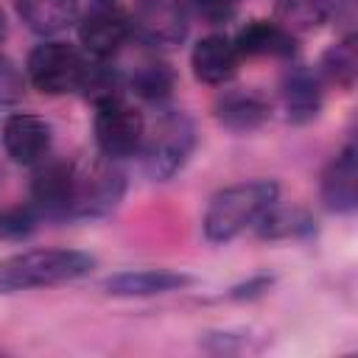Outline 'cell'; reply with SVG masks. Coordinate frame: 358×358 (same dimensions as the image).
<instances>
[{
	"instance_id": "cell-1",
	"label": "cell",
	"mask_w": 358,
	"mask_h": 358,
	"mask_svg": "<svg viewBox=\"0 0 358 358\" xmlns=\"http://www.w3.org/2000/svg\"><path fill=\"white\" fill-rule=\"evenodd\" d=\"M95 268V257L81 249H25L0 263V291H25L73 282Z\"/></svg>"
},
{
	"instance_id": "cell-2",
	"label": "cell",
	"mask_w": 358,
	"mask_h": 358,
	"mask_svg": "<svg viewBox=\"0 0 358 358\" xmlns=\"http://www.w3.org/2000/svg\"><path fill=\"white\" fill-rule=\"evenodd\" d=\"M280 196V185L274 179H252L238 182L218 190L204 213V235L213 243H227L249 229Z\"/></svg>"
},
{
	"instance_id": "cell-3",
	"label": "cell",
	"mask_w": 358,
	"mask_h": 358,
	"mask_svg": "<svg viewBox=\"0 0 358 358\" xmlns=\"http://www.w3.org/2000/svg\"><path fill=\"white\" fill-rule=\"evenodd\" d=\"M199 143L196 123L185 109H162L151 129H145L143 145V171L154 182H165L185 168Z\"/></svg>"
},
{
	"instance_id": "cell-4",
	"label": "cell",
	"mask_w": 358,
	"mask_h": 358,
	"mask_svg": "<svg viewBox=\"0 0 358 358\" xmlns=\"http://www.w3.org/2000/svg\"><path fill=\"white\" fill-rule=\"evenodd\" d=\"M126 193V173L117 159L103 154L73 159V204L70 218H103Z\"/></svg>"
},
{
	"instance_id": "cell-5",
	"label": "cell",
	"mask_w": 358,
	"mask_h": 358,
	"mask_svg": "<svg viewBox=\"0 0 358 358\" xmlns=\"http://www.w3.org/2000/svg\"><path fill=\"white\" fill-rule=\"evenodd\" d=\"M92 56L78 50L70 42L48 39L39 42L25 62V78L45 95H67L81 92Z\"/></svg>"
},
{
	"instance_id": "cell-6",
	"label": "cell",
	"mask_w": 358,
	"mask_h": 358,
	"mask_svg": "<svg viewBox=\"0 0 358 358\" xmlns=\"http://www.w3.org/2000/svg\"><path fill=\"white\" fill-rule=\"evenodd\" d=\"M95 145L109 159L134 157L145 137V117L126 98H112L95 106Z\"/></svg>"
},
{
	"instance_id": "cell-7",
	"label": "cell",
	"mask_w": 358,
	"mask_h": 358,
	"mask_svg": "<svg viewBox=\"0 0 358 358\" xmlns=\"http://www.w3.org/2000/svg\"><path fill=\"white\" fill-rule=\"evenodd\" d=\"M131 36L151 48H171L185 42L190 28V14L185 0H134Z\"/></svg>"
},
{
	"instance_id": "cell-8",
	"label": "cell",
	"mask_w": 358,
	"mask_h": 358,
	"mask_svg": "<svg viewBox=\"0 0 358 358\" xmlns=\"http://www.w3.org/2000/svg\"><path fill=\"white\" fill-rule=\"evenodd\" d=\"M131 39V20L129 14L115 6L112 0H98L78 22V42L81 50L92 59H115Z\"/></svg>"
},
{
	"instance_id": "cell-9",
	"label": "cell",
	"mask_w": 358,
	"mask_h": 358,
	"mask_svg": "<svg viewBox=\"0 0 358 358\" xmlns=\"http://www.w3.org/2000/svg\"><path fill=\"white\" fill-rule=\"evenodd\" d=\"M31 204L39 218H70L73 204V159L45 157L31 179Z\"/></svg>"
},
{
	"instance_id": "cell-10",
	"label": "cell",
	"mask_w": 358,
	"mask_h": 358,
	"mask_svg": "<svg viewBox=\"0 0 358 358\" xmlns=\"http://www.w3.org/2000/svg\"><path fill=\"white\" fill-rule=\"evenodd\" d=\"M3 148L17 165H36L50 154L53 129L45 117L34 112H14L3 120L0 129Z\"/></svg>"
},
{
	"instance_id": "cell-11",
	"label": "cell",
	"mask_w": 358,
	"mask_h": 358,
	"mask_svg": "<svg viewBox=\"0 0 358 358\" xmlns=\"http://www.w3.org/2000/svg\"><path fill=\"white\" fill-rule=\"evenodd\" d=\"M190 67H193V76L201 84L221 87V84H227L238 76L241 53H238L235 42L227 34H207L193 45Z\"/></svg>"
},
{
	"instance_id": "cell-12",
	"label": "cell",
	"mask_w": 358,
	"mask_h": 358,
	"mask_svg": "<svg viewBox=\"0 0 358 358\" xmlns=\"http://www.w3.org/2000/svg\"><path fill=\"white\" fill-rule=\"evenodd\" d=\"M319 196L330 213H352L358 207V154L352 143L344 145L322 171Z\"/></svg>"
},
{
	"instance_id": "cell-13",
	"label": "cell",
	"mask_w": 358,
	"mask_h": 358,
	"mask_svg": "<svg viewBox=\"0 0 358 358\" xmlns=\"http://www.w3.org/2000/svg\"><path fill=\"white\" fill-rule=\"evenodd\" d=\"M322 84L324 81L319 78V73L305 64H294L282 73L280 98H282L285 117L291 123H310L322 112V101H324Z\"/></svg>"
},
{
	"instance_id": "cell-14",
	"label": "cell",
	"mask_w": 358,
	"mask_h": 358,
	"mask_svg": "<svg viewBox=\"0 0 358 358\" xmlns=\"http://www.w3.org/2000/svg\"><path fill=\"white\" fill-rule=\"evenodd\" d=\"M213 115L229 131H255L271 117V103L257 90H227L215 98Z\"/></svg>"
},
{
	"instance_id": "cell-15",
	"label": "cell",
	"mask_w": 358,
	"mask_h": 358,
	"mask_svg": "<svg viewBox=\"0 0 358 358\" xmlns=\"http://www.w3.org/2000/svg\"><path fill=\"white\" fill-rule=\"evenodd\" d=\"M187 285H193V277L171 268H134V271H117L103 280V291L112 296H154V294L182 291Z\"/></svg>"
},
{
	"instance_id": "cell-16",
	"label": "cell",
	"mask_w": 358,
	"mask_h": 358,
	"mask_svg": "<svg viewBox=\"0 0 358 358\" xmlns=\"http://www.w3.org/2000/svg\"><path fill=\"white\" fill-rule=\"evenodd\" d=\"M235 48L243 56H271L291 59L296 53V36L277 20H252L235 34Z\"/></svg>"
},
{
	"instance_id": "cell-17",
	"label": "cell",
	"mask_w": 358,
	"mask_h": 358,
	"mask_svg": "<svg viewBox=\"0 0 358 358\" xmlns=\"http://www.w3.org/2000/svg\"><path fill=\"white\" fill-rule=\"evenodd\" d=\"M126 90H131L134 95H140L143 101L151 103H162L171 98L173 87H176V73L168 62H162L154 53H143L134 59V67L120 70Z\"/></svg>"
},
{
	"instance_id": "cell-18",
	"label": "cell",
	"mask_w": 358,
	"mask_h": 358,
	"mask_svg": "<svg viewBox=\"0 0 358 358\" xmlns=\"http://www.w3.org/2000/svg\"><path fill=\"white\" fill-rule=\"evenodd\" d=\"M14 8L28 31L53 36L78 17V0H14Z\"/></svg>"
},
{
	"instance_id": "cell-19",
	"label": "cell",
	"mask_w": 358,
	"mask_h": 358,
	"mask_svg": "<svg viewBox=\"0 0 358 358\" xmlns=\"http://www.w3.org/2000/svg\"><path fill=\"white\" fill-rule=\"evenodd\" d=\"M255 235L263 241H288L316 232V218L302 207H277V201L252 224Z\"/></svg>"
},
{
	"instance_id": "cell-20",
	"label": "cell",
	"mask_w": 358,
	"mask_h": 358,
	"mask_svg": "<svg viewBox=\"0 0 358 358\" xmlns=\"http://www.w3.org/2000/svg\"><path fill=\"white\" fill-rule=\"evenodd\" d=\"M319 78L327 84H336L341 90H352V84L358 78V36L355 34L338 39L336 45H330L322 53Z\"/></svg>"
},
{
	"instance_id": "cell-21",
	"label": "cell",
	"mask_w": 358,
	"mask_h": 358,
	"mask_svg": "<svg viewBox=\"0 0 358 358\" xmlns=\"http://www.w3.org/2000/svg\"><path fill=\"white\" fill-rule=\"evenodd\" d=\"M336 0H277L274 14L282 28L291 34L296 31H313L333 14Z\"/></svg>"
},
{
	"instance_id": "cell-22",
	"label": "cell",
	"mask_w": 358,
	"mask_h": 358,
	"mask_svg": "<svg viewBox=\"0 0 358 358\" xmlns=\"http://www.w3.org/2000/svg\"><path fill=\"white\" fill-rule=\"evenodd\" d=\"M39 224V213L34 210V204H14L8 210L0 213V238L3 241H22L28 235H34Z\"/></svg>"
},
{
	"instance_id": "cell-23",
	"label": "cell",
	"mask_w": 358,
	"mask_h": 358,
	"mask_svg": "<svg viewBox=\"0 0 358 358\" xmlns=\"http://www.w3.org/2000/svg\"><path fill=\"white\" fill-rule=\"evenodd\" d=\"M187 6L207 25H224L238 14L241 0H187Z\"/></svg>"
},
{
	"instance_id": "cell-24",
	"label": "cell",
	"mask_w": 358,
	"mask_h": 358,
	"mask_svg": "<svg viewBox=\"0 0 358 358\" xmlns=\"http://www.w3.org/2000/svg\"><path fill=\"white\" fill-rule=\"evenodd\" d=\"M25 92V76L14 59L0 53V103H17Z\"/></svg>"
},
{
	"instance_id": "cell-25",
	"label": "cell",
	"mask_w": 358,
	"mask_h": 358,
	"mask_svg": "<svg viewBox=\"0 0 358 358\" xmlns=\"http://www.w3.org/2000/svg\"><path fill=\"white\" fill-rule=\"evenodd\" d=\"M271 277L268 274H257V277H249L246 282H238V285H232L229 288V299H235V302H243V299H257V296H263L268 288H271Z\"/></svg>"
},
{
	"instance_id": "cell-26",
	"label": "cell",
	"mask_w": 358,
	"mask_h": 358,
	"mask_svg": "<svg viewBox=\"0 0 358 358\" xmlns=\"http://www.w3.org/2000/svg\"><path fill=\"white\" fill-rule=\"evenodd\" d=\"M8 36V22H6V14H3V8H0V42Z\"/></svg>"
}]
</instances>
